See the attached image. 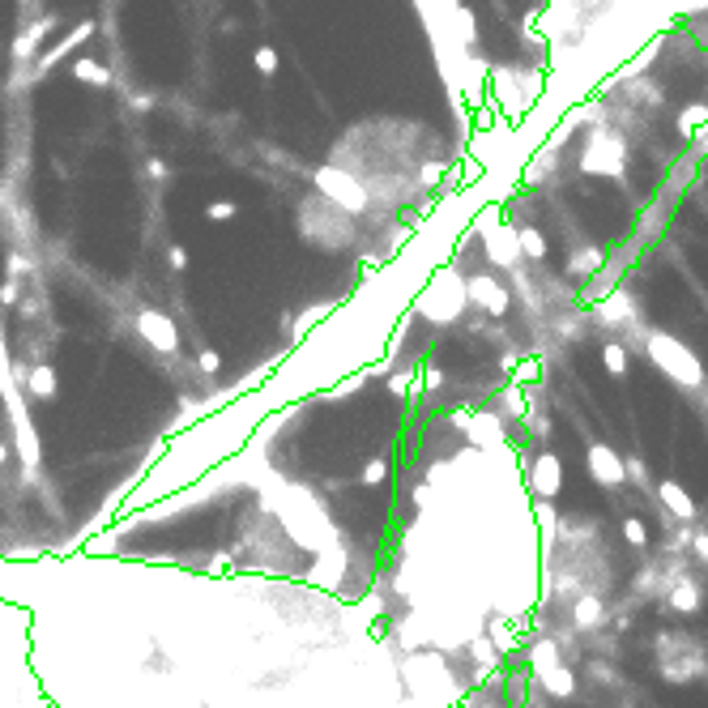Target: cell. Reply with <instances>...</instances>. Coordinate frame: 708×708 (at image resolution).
Returning a JSON list of instances; mask_svg holds the SVG:
<instances>
[{
    "mask_svg": "<svg viewBox=\"0 0 708 708\" xmlns=\"http://www.w3.org/2000/svg\"><path fill=\"white\" fill-rule=\"evenodd\" d=\"M644 354H649V363L657 367L662 375H670L674 384H683V389H700L704 384V363L692 354V346H683L679 337H670L666 329H644Z\"/></svg>",
    "mask_w": 708,
    "mask_h": 708,
    "instance_id": "cell-1",
    "label": "cell"
},
{
    "mask_svg": "<svg viewBox=\"0 0 708 708\" xmlns=\"http://www.w3.org/2000/svg\"><path fill=\"white\" fill-rule=\"evenodd\" d=\"M465 307H474L465 278H457V269H435L427 282V291H423V299H418L423 320H431L435 329H444V324L465 316Z\"/></svg>",
    "mask_w": 708,
    "mask_h": 708,
    "instance_id": "cell-2",
    "label": "cell"
},
{
    "mask_svg": "<svg viewBox=\"0 0 708 708\" xmlns=\"http://www.w3.org/2000/svg\"><path fill=\"white\" fill-rule=\"evenodd\" d=\"M478 235H483V256L495 269H504V274H513L516 264L525 261V252H521V226L516 223H495V214H483L478 218Z\"/></svg>",
    "mask_w": 708,
    "mask_h": 708,
    "instance_id": "cell-3",
    "label": "cell"
},
{
    "mask_svg": "<svg viewBox=\"0 0 708 708\" xmlns=\"http://www.w3.org/2000/svg\"><path fill=\"white\" fill-rule=\"evenodd\" d=\"M0 393H5V402H9V418H14V427H17V444H22L26 461H35V457H39V440H35V427H30L26 405H22V397H17V380H14V372H9L5 334H0Z\"/></svg>",
    "mask_w": 708,
    "mask_h": 708,
    "instance_id": "cell-4",
    "label": "cell"
},
{
    "mask_svg": "<svg viewBox=\"0 0 708 708\" xmlns=\"http://www.w3.org/2000/svg\"><path fill=\"white\" fill-rule=\"evenodd\" d=\"M312 184H316V193L324 196V201L342 205L346 214H363V209H367V188H363L354 175H346L342 167H320L316 175H312Z\"/></svg>",
    "mask_w": 708,
    "mask_h": 708,
    "instance_id": "cell-5",
    "label": "cell"
},
{
    "mask_svg": "<svg viewBox=\"0 0 708 708\" xmlns=\"http://www.w3.org/2000/svg\"><path fill=\"white\" fill-rule=\"evenodd\" d=\"M627 167V150L623 141L611 137V133H597V137L584 141L581 150V171L584 175H623Z\"/></svg>",
    "mask_w": 708,
    "mask_h": 708,
    "instance_id": "cell-6",
    "label": "cell"
},
{
    "mask_svg": "<svg viewBox=\"0 0 708 708\" xmlns=\"http://www.w3.org/2000/svg\"><path fill=\"white\" fill-rule=\"evenodd\" d=\"M465 286H470V304L478 307V312H486V316H508V307H513V294H508V286H504L495 274H486V269H478V274H470L465 278Z\"/></svg>",
    "mask_w": 708,
    "mask_h": 708,
    "instance_id": "cell-7",
    "label": "cell"
},
{
    "mask_svg": "<svg viewBox=\"0 0 708 708\" xmlns=\"http://www.w3.org/2000/svg\"><path fill=\"white\" fill-rule=\"evenodd\" d=\"M584 465H589V478L597 486H606V491H619L627 483V461L611 444H602V440L584 448Z\"/></svg>",
    "mask_w": 708,
    "mask_h": 708,
    "instance_id": "cell-8",
    "label": "cell"
},
{
    "mask_svg": "<svg viewBox=\"0 0 708 708\" xmlns=\"http://www.w3.org/2000/svg\"><path fill=\"white\" fill-rule=\"evenodd\" d=\"M137 334L145 337L154 350H163V354H175V350H180V329H175V320H171L167 312H158V307L137 312Z\"/></svg>",
    "mask_w": 708,
    "mask_h": 708,
    "instance_id": "cell-9",
    "label": "cell"
},
{
    "mask_svg": "<svg viewBox=\"0 0 708 708\" xmlns=\"http://www.w3.org/2000/svg\"><path fill=\"white\" fill-rule=\"evenodd\" d=\"M525 483L538 500H555L559 486H563V465H559L555 453H538L533 465H529V474H525Z\"/></svg>",
    "mask_w": 708,
    "mask_h": 708,
    "instance_id": "cell-10",
    "label": "cell"
},
{
    "mask_svg": "<svg viewBox=\"0 0 708 708\" xmlns=\"http://www.w3.org/2000/svg\"><path fill=\"white\" fill-rule=\"evenodd\" d=\"M597 320L606 329H623V324H636V299L627 286H611V294L597 304Z\"/></svg>",
    "mask_w": 708,
    "mask_h": 708,
    "instance_id": "cell-11",
    "label": "cell"
},
{
    "mask_svg": "<svg viewBox=\"0 0 708 708\" xmlns=\"http://www.w3.org/2000/svg\"><path fill=\"white\" fill-rule=\"evenodd\" d=\"M465 440H470L474 448H504V414L495 410H478V414L470 418V427H465Z\"/></svg>",
    "mask_w": 708,
    "mask_h": 708,
    "instance_id": "cell-12",
    "label": "cell"
},
{
    "mask_svg": "<svg viewBox=\"0 0 708 708\" xmlns=\"http://www.w3.org/2000/svg\"><path fill=\"white\" fill-rule=\"evenodd\" d=\"M657 500H662V508H666L674 521H683V525H692V521H695V500L687 495V486L674 483V478L657 483Z\"/></svg>",
    "mask_w": 708,
    "mask_h": 708,
    "instance_id": "cell-13",
    "label": "cell"
},
{
    "mask_svg": "<svg viewBox=\"0 0 708 708\" xmlns=\"http://www.w3.org/2000/svg\"><path fill=\"white\" fill-rule=\"evenodd\" d=\"M90 35H95V22H77V26H73L69 35H65V39H60L56 47H52V52H43V56H39V65H35V77H43V73L52 69L56 60H65V56H69L73 47H82V43L90 39Z\"/></svg>",
    "mask_w": 708,
    "mask_h": 708,
    "instance_id": "cell-14",
    "label": "cell"
},
{
    "mask_svg": "<svg viewBox=\"0 0 708 708\" xmlns=\"http://www.w3.org/2000/svg\"><path fill=\"white\" fill-rule=\"evenodd\" d=\"M52 30H56V17H39V22H35V26L26 30V35H17V39H14V47H9L17 65H26V60L43 47V35H52Z\"/></svg>",
    "mask_w": 708,
    "mask_h": 708,
    "instance_id": "cell-15",
    "label": "cell"
},
{
    "mask_svg": "<svg viewBox=\"0 0 708 708\" xmlns=\"http://www.w3.org/2000/svg\"><path fill=\"white\" fill-rule=\"evenodd\" d=\"M572 623L581 627V632H593V627H602V623H606V611H602V597H593V593L576 597V606H572Z\"/></svg>",
    "mask_w": 708,
    "mask_h": 708,
    "instance_id": "cell-16",
    "label": "cell"
},
{
    "mask_svg": "<svg viewBox=\"0 0 708 708\" xmlns=\"http://www.w3.org/2000/svg\"><path fill=\"white\" fill-rule=\"evenodd\" d=\"M602 264H606V252L584 244V248L568 261V274H572V278H593V274H602Z\"/></svg>",
    "mask_w": 708,
    "mask_h": 708,
    "instance_id": "cell-17",
    "label": "cell"
},
{
    "mask_svg": "<svg viewBox=\"0 0 708 708\" xmlns=\"http://www.w3.org/2000/svg\"><path fill=\"white\" fill-rule=\"evenodd\" d=\"M538 683H542V687H546L551 695H559V700L576 692V679H572V670L563 666V662H559V666H551V670H542Z\"/></svg>",
    "mask_w": 708,
    "mask_h": 708,
    "instance_id": "cell-18",
    "label": "cell"
},
{
    "mask_svg": "<svg viewBox=\"0 0 708 708\" xmlns=\"http://www.w3.org/2000/svg\"><path fill=\"white\" fill-rule=\"evenodd\" d=\"M26 389L35 393V397H43V402H52V397H56V372H52L47 363L30 367V372H26Z\"/></svg>",
    "mask_w": 708,
    "mask_h": 708,
    "instance_id": "cell-19",
    "label": "cell"
},
{
    "mask_svg": "<svg viewBox=\"0 0 708 708\" xmlns=\"http://www.w3.org/2000/svg\"><path fill=\"white\" fill-rule=\"evenodd\" d=\"M670 611H679V614H695V611H700V589H695V581L670 584Z\"/></svg>",
    "mask_w": 708,
    "mask_h": 708,
    "instance_id": "cell-20",
    "label": "cell"
},
{
    "mask_svg": "<svg viewBox=\"0 0 708 708\" xmlns=\"http://www.w3.org/2000/svg\"><path fill=\"white\" fill-rule=\"evenodd\" d=\"M521 389H525V384H516V380H513V384L504 389V397L495 402V410H500L504 418H513V423H521V418L529 414V410H525V393H521Z\"/></svg>",
    "mask_w": 708,
    "mask_h": 708,
    "instance_id": "cell-21",
    "label": "cell"
},
{
    "mask_svg": "<svg viewBox=\"0 0 708 708\" xmlns=\"http://www.w3.org/2000/svg\"><path fill=\"white\" fill-rule=\"evenodd\" d=\"M73 77L85 82V85H112V69H107L103 60H90V56L73 65Z\"/></svg>",
    "mask_w": 708,
    "mask_h": 708,
    "instance_id": "cell-22",
    "label": "cell"
},
{
    "mask_svg": "<svg viewBox=\"0 0 708 708\" xmlns=\"http://www.w3.org/2000/svg\"><path fill=\"white\" fill-rule=\"evenodd\" d=\"M521 252H525V261H546L551 244H546V235H542L538 226H521Z\"/></svg>",
    "mask_w": 708,
    "mask_h": 708,
    "instance_id": "cell-23",
    "label": "cell"
},
{
    "mask_svg": "<svg viewBox=\"0 0 708 708\" xmlns=\"http://www.w3.org/2000/svg\"><path fill=\"white\" fill-rule=\"evenodd\" d=\"M602 367H606L614 380H623V375H627V350H623V342H602Z\"/></svg>",
    "mask_w": 708,
    "mask_h": 708,
    "instance_id": "cell-24",
    "label": "cell"
},
{
    "mask_svg": "<svg viewBox=\"0 0 708 708\" xmlns=\"http://www.w3.org/2000/svg\"><path fill=\"white\" fill-rule=\"evenodd\" d=\"M486 636L495 640V649H500V653H516V632L508 627V619H504V614L486 619Z\"/></svg>",
    "mask_w": 708,
    "mask_h": 708,
    "instance_id": "cell-25",
    "label": "cell"
},
{
    "mask_svg": "<svg viewBox=\"0 0 708 708\" xmlns=\"http://www.w3.org/2000/svg\"><path fill=\"white\" fill-rule=\"evenodd\" d=\"M529 666H533V674H542V670L559 666V649H555V640H538V644L529 649Z\"/></svg>",
    "mask_w": 708,
    "mask_h": 708,
    "instance_id": "cell-26",
    "label": "cell"
},
{
    "mask_svg": "<svg viewBox=\"0 0 708 708\" xmlns=\"http://www.w3.org/2000/svg\"><path fill=\"white\" fill-rule=\"evenodd\" d=\"M708 120V103H687V112H679V133L683 137H695V125Z\"/></svg>",
    "mask_w": 708,
    "mask_h": 708,
    "instance_id": "cell-27",
    "label": "cell"
},
{
    "mask_svg": "<svg viewBox=\"0 0 708 708\" xmlns=\"http://www.w3.org/2000/svg\"><path fill=\"white\" fill-rule=\"evenodd\" d=\"M623 538H627V546L644 551V546H649V525H644L640 516H623Z\"/></svg>",
    "mask_w": 708,
    "mask_h": 708,
    "instance_id": "cell-28",
    "label": "cell"
},
{
    "mask_svg": "<svg viewBox=\"0 0 708 708\" xmlns=\"http://www.w3.org/2000/svg\"><path fill=\"white\" fill-rule=\"evenodd\" d=\"M252 69L261 73V77H274V73H278V52H274L269 43H261V47L252 52Z\"/></svg>",
    "mask_w": 708,
    "mask_h": 708,
    "instance_id": "cell-29",
    "label": "cell"
},
{
    "mask_svg": "<svg viewBox=\"0 0 708 708\" xmlns=\"http://www.w3.org/2000/svg\"><path fill=\"white\" fill-rule=\"evenodd\" d=\"M384 478H389V457H375L363 465V486H384Z\"/></svg>",
    "mask_w": 708,
    "mask_h": 708,
    "instance_id": "cell-30",
    "label": "cell"
},
{
    "mask_svg": "<svg viewBox=\"0 0 708 708\" xmlns=\"http://www.w3.org/2000/svg\"><path fill=\"white\" fill-rule=\"evenodd\" d=\"M384 389H389L393 397H410V389H414V372H389Z\"/></svg>",
    "mask_w": 708,
    "mask_h": 708,
    "instance_id": "cell-31",
    "label": "cell"
},
{
    "mask_svg": "<svg viewBox=\"0 0 708 708\" xmlns=\"http://www.w3.org/2000/svg\"><path fill=\"white\" fill-rule=\"evenodd\" d=\"M235 214H239L235 201H209V205H205V218H209V223H231Z\"/></svg>",
    "mask_w": 708,
    "mask_h": 708,
    "instance_id": "cell-32",
    "label": "cell"
},
{
    "mask_svg": "<svg viewBox=\"0 0 708 708\" xmlns=\"http://www.w3.org/2000/svg\"><path fill=\"white\" fill-rule=\"evenodd\" d=\"M444 171H448V163H444V158H435V163H423V167H418V180H423V184H440Z\"/></svg>",
    "mask_w": 708,
    "mask_h": 708,
    "instance_id": "cell-33",
    "label": "cell"
},
{
    "mask_svg": "<svg viewBox=\"0 0 708 708\" xmlns=\"http://www.w3.org/2000/svg\"><path fill=\"white\" fill-rule=\"evenodd\" d=\"M418 375H423V380H418V389H431V393H435V389H440V384H444V372H440L435 363H427V367H423V372H418Z\"/></svg>",
    "mask_w": 708,
    "mask_h": 708,
    "instance_id": "cell-34",
    "label": "cell"
},
{
    "mask_svg": "<svg viewBox=\"0 0 708 708\" xmlns=\"http://www.w3.org/2000/svg\"><path fill=\"white\" fill-rule=\"evenodd\" d=\"M5 269H9V278H22V274H30V256L26 252H9V264H5Z\"/></svg>",
    "mask_w": 708,
    "mask_h": 708,
    "instance_id": "cell-35",
    "label": "cell"
},
{
    "mask_svg": "<svg viewBox=\"0 0 708 708\" xmlns=\"http://www.w3.org/2000/svg\"><path fill=\"white\" fill-rule=\"evenodd\" d=\"M196 363H201V372H205V375H214L218 367H223V354H218V350H201V354H196Z\"/></svg>",
    "mask_w": 708,
    "mask_h": 708,
    "instance_id": "cell-36",
    "label": "cell"
},
{
    "mask_svg": "<svg viewBox=\"0 0 708 708\" xmlns=\"http://www.w3.org/2000/svg\"><path fill=\"white\" fill-rule=\"evenodd\" d=\"M538 22H542V14H538V9H525V14H521V35H525V39H533V30H538Z\"/></svg>",
    "mask_w": 708,
    "mask_h": 708,
    "instance_id": "cell-37",
    "label": "cell"
},
{
    "mask_svg": "<svg viewBox=\"0 0 708 708\" xmlns=\"http://www.w3.org/2000/svg\"><path fill=\"white\" fill-rule=\"evenodd\" d=\"M145 175H150V180H167L171 171H167V163H163V158H150V163H145Z\"/></svg>",
    "mask_w": 708,
    "mask_h": 708,
    "instance_id": "cell-38",
    "label": "cell"
},
{
    "mask_svg": "<svg viewBox=\"0 0 708 708\" xmlns=\"http://www.w3.org/2000/svg\"><path fill=\"white\" fill-rule=\"evenodd\" d=\"M17 282L22 278H5V286H0V304H17Z\"/></svg>",
    "mask_w": 708,
    "mask_h": 708,
    "instance_id": "cell-39",
    "label": "cell"
},
{
    "mask_svg": "<svg viewBox=\"0 0 708 708\" xmlns=\"http://www.w3.org/2000/svg\"><path fill=\"white\" fill-rule=\"evenodd\" d=\"M627 478H636V483L644 486V461L640 457H627Z\"/></svg>",
    "mask_w": 708,
    "mask_h": 708,
    "instance_id": "cell-40",
    "label": "cell"
},
{
    "mask_svg": "<svg viewBox=\"0 0 708 708\" xmlns=\"http://www.w3.org/2000/svg\"><path fill=\"white\" fill-rule=\"evenodd\" d=\"M692 546H695V559L708 563V533H692Z\"/></svg>",
    "mask_w": 708,
    "mask_h": 708,
    "instance_id": "cell-41",
    "label": "cell"
},
{
    "mask_svg": "<svg viewBox=\"0 0 708 708\" xmlns=\"http://www.w3.org/2000/svg\"><path fill=\"white\" fill-rule=\"evenodd\" d=\"M167 261H171V269H188V252H184V248H171Z\"/></svg>",
    "mask_w": 708,
    "mask_h": 708,
    "instance_id": "cell-42",
    "label": "cell"
},
{
    "mask_svg": "<svg viewBox=\"0 0 708 708\" xmlns=\"http://www.w3.org/2000/svg\"><path fill=\"white\" fill-rule=\"evenodd\" d=\"M133 107H137V112H150V107H154L150 95H137V98H133Z\"/></svg>",
    "mask_w": 708,
    "mask_h": 708,
    "instance_id": "cell-43",
    "label": "cell"
},
{
    "mask_svg": "<svg viewBox=\"0 0 708 708\" xmlns=\"http://www.w3.org/2000/svg\"><path fill=\"white\" fill-rule=\"evenodd\" d=\"M0 461H5V444H0Z\"/></svg>",
    "mask_w": 708,
    "mask_h": 708,
    "instance_id": "cell-44",
    "label": "cell"
},
{
    "mask_svg": "<svg viewBox=\"0 0 708 708\" xmlns=\"http://www.w3.org/2000/svg\"><path fill=\"white\" fill-rule=\"evenodd\" d=\"M0 205H5V193H0Z\"/></svg>",
    "mask_w": 708,
    "mask_h": 708,
    "instance_id": "cell-45",
    "label": "cell"
},
{
    "mask_svg": "<svg viewBox=\"0 0 708 708\" xmlns=\"http://www.w3.org/2000/svg\"><path fill=\"white\" fill-rule=\"evenodd\" d=\"M704 69H708V56H704Z\"/></svg>",
    "mask_w": 708,
    "mask_h": 708,
    "instance_id": "cell-46",
    "label": "cell"
}]
</instances>
